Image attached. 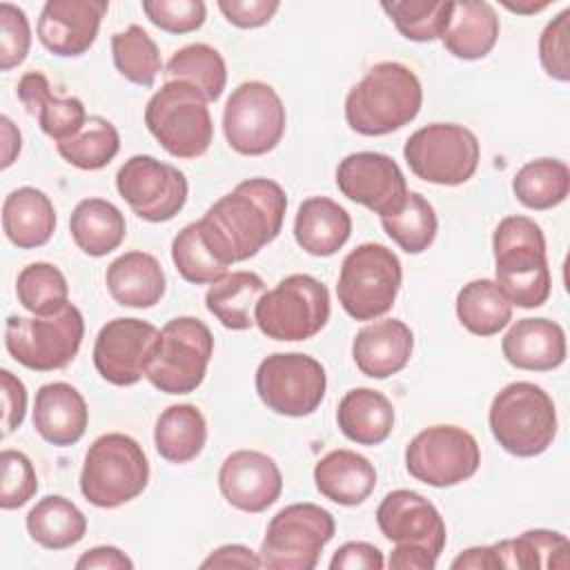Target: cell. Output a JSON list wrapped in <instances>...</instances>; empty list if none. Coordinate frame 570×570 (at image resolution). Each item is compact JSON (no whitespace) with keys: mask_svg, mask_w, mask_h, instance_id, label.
<instances>
[{"mask_svg":"<svg viewBox=\"0 0 570 570\" xmlns=\"http://www.w3.org/2000/svg\"><path fill=\"white\" fill-rule=\"evenodd\" d=\"M494 568H521V570H539V568H559L566 570L570 559V543L566 534L552 530H525L514 539H501L490 546Z\"/></svg>","mask_w":570,"mask_h":570,"instance_id":"cell-34","label":"cell"},{"mask_svg":"<svg viewBox=\"0 0 570 570\" xmlns=\"http://www.w3.org/2000/svg\"><path fill=\"white\" fill-rule=\"evenodd\" d=\"M497 443L521 459L543 454L557 436V410L550 394L530 381L508 383L488 412Z\"/></svg>","mask_w":570,"mask_h":570,"instance_id":"cell-4","label":"cell"},{"mask_svg":"<svg viewBox=\"0 0 570 570\" xmlns=\"http://www.w3.org/2000/svg\"><path fill=\"white\" fill-rule=\"evenodd\" d=\"M352 234V218L345 207L327 196H312L298 205L294 238L312 256L336 254Z\"/></svg>","mask_w":570,"mask_h":570,"instance_id":"cell-29","label":"cell"},{"mask_svg":"<svg viewBox=\"0 0 570 570\" xmlns=\"http://www.w3.org/2000/svg\"><path fill=\"white\" fill-rule=\"evenodd\" d=\"M85 318L71 303L47 316H9L4 347L13 361L33 372L67 367L82 343Z\"/></svg>","mask_w":570,"mask_h":570,"instance_id":"cell-8","label":"cell"},{"mask_svg":"<svg viewBox=\"0 0 570 570\" xmlns=\"http://www.w3.org/2000/svg\"><path fill=\"white\" fill-rule=\"evenodd\" d=\"M107 9V0H47L36 24L38 40L53 56H82L96 42Z\"/></svg>","mask_w":570,"mask_h":570,"instance_id":"cell-20","label":"cell"},{"mask_svg":"<svg viewBox=\"0 0 570 570\" xmlns=\"http://www.w3.org/2000/svg\"><path fill=\"white\" fill-rule=\"evenodd\" d=\"M16 91L27 114H31L38 120L40 129L49 138H53L56 145L73 138L89 118L80 98L53 96L47 76L40 71L22 73Z\"/></svg>","mask_w":570,"mask_h":570,"instance_id":"cell-25","label":"cell"},{"mask_svg":"<svg viewBox=\"0 0 570 570\" xmlns=\"http://www.w3.org/2000/svg\"><path fill=\"white\" fill-rule=\"evenodd\" d=\"M338 191L383 216L396 214L407 198V183L394 158L379 151L347 154L336 167Z\"/></svg>","mask_w":570,"mask_h":570,"instance_id":"cell-17","label":"cell"},{"mask_svg":"<svg viewBox=\"0 0 570 570\" xmlns=\"http://www.w3.org/2000/svg\"><path fill=\"white\" fill-rule=\"evenodd\" d=\"M499 16L490 2H452V11L441 33V42L454 58L479 60L494 49L499 40Z\"/></svg>","mask_w":570,"mask_h":570,"instance_id":"cell-27","label":"cell"},{"mask_svg":"<svg viewBox=\"0 0 570 570\" xmlns=\"http://www.w3.org/2000/svg\"><path fill=\"white\" fill-rule=\"evenodd\" d=\"M145 125L174 158H200L214 140V122L205 96L183 80H167L149 98Z\"/></svg>","mask_w":570,"mask_h":570,"instance_id":"cell-6","label":"cell"},{"mask_svg":"<svg viewBox=\"0 0 570 570\" xmlns=\"http://www.w3.org/2000/svg\"><path fill=\"white\" fill-rule=\"evenodd\" d=\"M414 334L399 318H383L365 325L352 341V358L361 374L387 379L399 374L412 356Z\"/></svg>","mask_w":570,"mask_h":570,"instance_id":"cell-22","label":"cell"},{"mask_svg":"<svg viewBox=\"0 0 570 570\" xmlns=\"http://www.w3.org/2000/svg\"><path fill=\"white\" fill-rule=\"evenodd\" d=\"M265 292V281L256 272L238 269L209 285L205 307L223 327L243 332L254 325V307Z\"/></svg>","mask_w":570,"mask_h":570,"instance_id":"cell-33","label":"cell"},{"mask_svg":"<svg viewBox=\"0 0 570 570\" xmlns=\"http://www.w3.org/2000/svg\"><path fill=\"white\" fill-rule=\"evenodd\" d=\"M336 423L350 441L358 445H379L392 434L394 407L383 392L354 387L338 401Z\"/></svg>","mask_w":570,"mask_h":570,"instance_id":"cell-31","label":"cell"},{"mask_svg":"<svg viewBox=\"0 0 570 570\" xmlns=\"http://www.w3.org/2000/svg\"><path fill=\"white\" fill-rule=\"evenodd\" d=\"M0 129H2V169H7L18 158L20 147H22V138H20L18 127L11 122L9 116L0 118Z\"/></svg>","mask_w":570,"mask_h":570,"instance_id":"cell-57","label":"cell"},{"mask_svg":"<svg viewBox=\"0 0 570 570\" xmlns=\"http://www.w3.org/2000/svg\"><path fill=\"white\" fill-rule=\"evenodd\" d=\"M200 566L203 568H263L258 552L240 543L220 546Z\"/></svg>","mask_w":570,"mask_h":570,"instance_id":"cell-53","label":"cell"},{"mask_svg":"<svg viewBox=\"0 0 570 570\" xmlns=\"http://www.w3.org/2000/svg\"><path fill=\"white\" fill-rule=\"evenodd\" d=\"M142 11L151 24L178 36L200 29L207 16L203 0H145Z\"/></svg>","mask_w":570,"mask_h":570,"instance_id":"cell-48","label":"cell"},{"mask_svg":"<svg viewBox=\"0 0 570 570\" xmlns=\"http://www.w3.org/2000/svg\"><path fill=\"white\" fill-rule=\"evenodd\" d=\"M436 559L430 550L421 546H410V543H394V550L390 552L387 566L392 570H434Z\"/></svg>","mask_w":570,"mask_h":570,"instance_id":"cell-55","label":"cell"},{"mask_svg":"<svg viewBox=\"0 0 570 570\" xmlns=\"http://www.w3.org/2000/svg\"><path fill=\"white\" fill-rule=\"evenodd\" d=\"M278 7V0H218V9L225 20L238 29H256L267 24Z\"/></svg>","mask_w":570,"mask_h":570,"instance_id":"cell-50","label":"cell"},{"mask_svg":"<svg viewBox=\"0 0 570 570\" xmlns=\"http://www.w3.org/2000/svg\"><path fill=\"white\" fill-rule=\"evenodd\" d=\"M517 200L528 209H552L570 191V169L559 158H537L525 163L512 178Z\"/></svg>","mask_w":570,"mask_h":570,"instance_id":"cell-38","label":"cell"},{"mask_svg":"<svg viewBox=\"0 0 570 570\" xmlns=\"http://www.w3.org/2000/svg\"><path fill=\"white\" fill-rule=\"evenodd\" d=\"M494 283L517 307H541L550 298L552 278L543 229L528 216H505L492 234Z\"/></svg>","mask_w":570,"mask_h":570,"instance_id":"cell-3","label":"cell"},{"mask_svg":"<svg viewBox=\"0 0 570 570\" xmlns=\"http://www.w3.org/2000/svg\"><path fill=\"white\" fill-rule=\"evenodd\" d=\"M0 387H2V436H9L16 428L22 425L27 412V387L24 383L9 370H0Z\"/></svg>","mask_w":570,"mask_h":570,"instance_id":"cell-51","label":"cell"},{"mask_svg":"<svg viewBox=\"0 0 570 570\" xmlns=\"http://www.w3.org/2000/svg\"><path fill=\"white\" fill-rule=\"evenodd\" d=\"M285 189L269 178H247L220 196L198 220L214 254L229 267L256 256L283 227Z\"/></svg>","mask_w":570,"mask_h":570,"instance_id":"cell-1","label":"cell"},{"mask_svg":"<svg viewBox=\"0 0 570 570\" xmlns=\"http://www.w3.org/2000/svg\"><path fill=\"white\" fill-rule=\"evenodd\" d=\"M539 60L550 78L559 82L570 80V9H563L541 31Z\"/></svg>","mask_w":570,"mask_h":570,"instance_id":"cell-47","label":"cell"},{"mask_svg":"<svg viewBox=\"0 0 570 570\" xmlns=\"http://www.w3.org/2000/svg\"><path fill=\"white\" fill-rule=\"evenodd\" d=\"M218 488L225 501L243 512H263L283 492V474L272 456L258 450H236L218 470Z\"/></svg>","mask_w":570,"mask_h":570,"instance_id":"cell-21","label":"cell"},{"mask_svg":"<svg viewBox=\"0 0 570 570\" xmlns=\"http://www.w3.org/2000/svg\"><path fill=\"white\" fill-rule=\"evenodd\" d=\"M401 281L399 256L381 243H363L343 258L336 296L347 316L372 321L392 309Z\"/></svg>","mask_w":570,"mask_h":570,"instance_id":"cell-9","label":"cell"},{"mask_svg":"<svg viewBox=\"0 0 570 570\" xmlns=\"http://www.w3.org/2000/svg\"><path fill=\"white\" fill-rule=\"evenodd\" d=\"M505 9H510V11H517V13H525V16H530V13H537V11H543L548 4H550V0H543V2H510V0H503L501 2Z\"/></svg>","mask_w":570,"mask_h":570,"instance_id":"cell-58","label":"cell"},{"mask_svg":"<svg viewBox=\"0 0 570 570\" xmlns=\"http://www.w3.org/2000/svg\"><path fill=\"white\" fill-rule=\"evenodd\" d=\"M316 490L338 503L358 505L376 488V470L363 454L354 450H332L314 465Z\"/></svg>","mask_w":570,"mask_h":570,"instance_id":"cell-28","label":"cell"},{"mask_svg":"<svg viewBox=\"0 0 570 570\" xmlns=\"http://www.w3.org/2000/svg\"><path fill=\"white\" fill-rule=\"evenodd\" d=\"M423 105L416 73L394 60L379 62L347 91L345 120L361 136H385L410 125Z\"/></svg>","mask_w":570,"mask_h":570,"instance_id":"cell-2","label":"cell"},{"mask_svg":"<svg viewBox=\"0 0 570 570\" xmlns=\"http://www.w3.org/2000/svg\"><path fill=\"white\" fill-rule=\"evenodd\" d=\"M330 318V292L309 274H289L254 307V323L274 341H307Z\"/></svg>","mask_w":570,"mask_h":570,"instance_id":"cell-10","label":"cell"},{"mask_svg":"<svg viewBox=\"0 0 570 570\" xmlns=\"http://www.w3.org/2000/svg\"><path fill=\"white\" fill-rule=\"evenodd\" d=\"M376 525L392 543H410L439 557L445 548L448 532L441 512L432 501L414 490H392L376 508Z\"/></svg>","mask_w":570,"mask_h":570,"instance_id":"cell-19","label":"cell"},{"mask_svg":"<svg viewBox=\"0 0 570 570\" xmlns=\"http://www.w3.org/2000/svg\"><path fill=\"white\" fill-rule=\"evenodd\" d=\"M160 330L142 318H114L94 343V367L111 385H136L145 376Z\"/></svg>","mask_w":570,"mask_h":570,"instance_id":"cell-18","label":"cell"},{"mask_svg":"<svg viewBox=\"0 0 570 570\" xmlns=\"http://www.w3.org/2000/svg\"><path fill=\"white\" fill-rule=\"evenodd\" d=\"M116 189L138 218L165 223L185 207L189 185L178 167L138 154L118 169Z\"/></svg>","mask_w":570,"mask_h":570,"instance_id":"cell-16","label":"cell"},{"mask_svg":"<svg viewBox=\"0 0 570 570\" xmlns=\"http://www.w3.org/2000/svg\"><path fill=\"white\" fill-rule=\"evenodd\" d=\"M456 316L476 336H494L512 321V303L492 278H476L456 294Z\"/></svg>","mask_w":570,"mask_h":570,"instance_id":"cell-37","label":"cell"},{"mask_svg":"<svg viewBox=\"0 0 570 570\" xmlns=\"http://www.w3.org/2000/svg\"><path fill=\"white\" fill-rule=\"evenodd\" d=\"M171 261L178 274L194 285H212L227 274V265L214 254L203 236L200 223L185 225L171 243Z\"/></svg>","mask_w":570,"mask_h":570,"instance_id":"cell-43","label":"cell"},{"mask_svg":"<svg viewBox=\"0 0 570 570\" xmlns=\"http://www.w3.org/2000/svg\"><path fill=\"white\" fill-rule=\"evenodd\" d=\"M31 47L27 13L11 2H0V69L9 71L24 62Z\"/></svg>","mask_w":570,"mask_h":570,"instance_id":"cell-49","label":"cell"},{"mask_svg":"<svg viewBox=\"0 0 570 570\" xmlns=\"http://www.w3.org/2000/svg\"><path fill=\"white\" fill-rule=\"evenodd\" d=\"M285 105L276 89L263 80L240 82L223 109L227 145L243 156L272 151L285 134Z\"/></svg>","mask_w":570,"mask_h":570,"instance_id":"cell-14","label":"cell"},{"mask_svg":"<svg viewBox=\"0 0 570 570\" xmlns=\"http://www.w3.org/2000/svg\"><path fill=\"white\" fill-rule=\"evenodd\" d=\"M69 232L78 249L100 258L120 247L127 234V223L114 203L105 198H85L71 212Z\"/></svg>","mask_w":570,"mask_h":570,"instance_id":"cell-32","label":"cell"},{"mask_svg":"<svg viewBox=\"0 0 570 570\" xmlns=\"http://www.w3.org/2000/svg\"><path fill=\"white\" fill-rule=\"evenodd\" d=\"M256 394L281 416H309L327 390L325 367L303 352H276L263 358L254 376Z\"/></svg>","mask_w":570,"mask_h":570,"instance_id":"cell-13","label":"cell"},{"mask_svg":"<svg viewBox=\"0 0 570 570\" xmlns=\"http://www.w3.org/2000/svg\"><path fill=\"white\" fill-rule=\"evenodd\" d=\"M207 441V421L191 403H176L160 412L154 428L156 452L169 463L196 459Z\"/></svg>","mask_w":570,"mask_h":570,"instance_id":"cell-35","label":"cell"},{"mask_svg":"<svg viewBox=\"0 0 570 570\" xmlns=\"http://www.w3.org/2000/svg\"><path fill=\"white\" fill-rule=\"evenodd\" d=\"M33 428L51 445L67 448L82 439L89 410L85 396L65 381L45 383L33 401Z\"/></svg>","mask_w":570,"mask_h":570,"instance_id":"cell-23","label":"cell"},{"mask_svg":"<svg viewBox=\"0 0 570 570\" xmlns=\"http://www.w3.org/2000/svg\"><path fill=\"white\" fill-rule=\"evenodd\" d=\"M0 472H2V490H0V508L16 510L24 505L38 492V476L31 459L20 450H2L0 452Z\"/></svg>","mask_w":570,"mask_h":570,"instance_id":"cell-46","label":"cell"},{"mask_svg":"<svg viewBox=\"0 0 570 570\" xmlns=\"http://www.w3.org/2000/svg\"><path fill=\"white\" fill-rule=\"evenodd\" d=\"M56 149L69 165L85 171H96L116 158L120 149V136L107 118L89 116L85 127L73 138L58 142Z\"/></svg>","mask_w":570,"mask_h":570,"instance_id":"cell-42","label":"cell"},{"mask_svg":"<svg viewBox=\"0 0 570 570\" xmlns=\"http://www.w3.org/2000/svg\"><path fill=\"white\" fill-rule=\"evenodd\" d=\"M149 483V461L136 439L122 432L98 436L80 470V492L96 508H118L138 494Z\"/></svg>","mask_w":570,"mask_h":570,"instance_id":"cell-5","label":"cell"},{"mask_svg":"<svg viewBox=\"0 0 570 570\" xmlns=\"http://www.w3.org/2000/svg\"><path fill=\"white\" fill-rule=\"evenodd\" d=\"M167 80H183L194 85L207 102L220 98L227 85V65L218 49L205 42L180 47L165 67Z\"/></svg>","mask_w":570,"mask_h":570,"instance_id":"cell-39","label":"cell"},{"mask_svg":"<svg viewBox=\"0 0 570 570\" xmlns=\"http://www.w3.org/2000/svg\"><path fill=\"white\" fill-rule=\"evenodd\" d=\"M381 225L385 234L407 254L425 252L434 243L439 229L434 207L419 191H407L403 207L396 214L383 216Z\"/></svg>","mask_w":570,"mask_h":570,"instance_id":"cell-41","label":"cell"},{"mask_svg":"<svg viewBox=\"0 0 570 570\" xmlns=\"http://www.w3.org/2000/svg\"><path fill=\"white\" fill-rule=\"evenodd\" d=\"M336 532L334 517L316 503H289L267 523L261 566L274 570H312Z\"/></svg>","mask_w":570,"mask_h":570,"instance_id":"cell-11","label":"cell"},{"mask_svg":"<svg viewBox=\"0 0 570 570\" xmlns=\"http://www.w3.org/2000/svg\"><path fill=\"white\" fill-rule=\"evenodd\" d=\"M481 463L476 439L459 425L421 430L405 448L410 476L432 488H452L468 481Z\"/></svg>","mask_w":570,"mask_h":570,"instance_id":"cell-15","label":"cell"},{"mask_svg":"<svg viewBox=\"0 0 570 570\" xmlns=\"http://www.w3.org/2000/svg\"><path fill=\"white\" fill-rule=\"evenodd\" d=\"M20 305L33 316H47L65 307L69 301V285L65 274L51 263H31L22 267L16 281Z\"/></svg>","mask_w":570,"mask_h":570,"instance_id":"cell-44","label":"cell"},{"mask_svg":"<svg viewBox=\"0 0 570 570\" xmlns=\"http://www.w3.org/2000/svg\"><path fill=\"white\" fill-rule=\"evenodd\" d=\"M4 236L20 249L49 243L56 232V209L49 196L36 187H18L2 203Z\"/></svg>","mask_w":570,"mask_h":570,"instance_id":"cell-30","label":"cell"},{"mask_svg":"<svg viewBox=\"0 0 570 570\" xmlns=\"http://www.w3.org/2000/svg\"><path fill=\"white\" fill-rule=\"evenodd\" d=\"M410 171L432 185L456 187L468 183L481 158L479 138L456 122H432L416 129L403 147Z\"/></svg>","mask_w":570,"mask_h":570,"instance_id":"cell-12","label":"cell"},{"mask_svg":"<svg viewBox=\"0 0 570 570\" xmlns=\"http://www.w3.org/2000/svg\"><path fill=\"white\" fill-rule=\"evenodd\" d=\"M381 9L390 16L399 33L414 42H432L441 38L452 2L448 0H385Z\"/></svg>","mask_w":570,"mask_h":570,"instance_id":"cell-45","label":"cell"},{"mask_svg":"<svg viewBox=\"0 0 570 570\" xmlns=\"http://www.w3.org/2000/svg\"><path fill=\"white\" fill-rule=\"evenodd\" d=\"M450 566H452L454 570H463V568H470V570H494L490 546L468 548V550H463Z\"/></svg>","mask_w":570,"mask_h":570,"instance_id":"cell-56","label":"cell"},{"mask_svg":"<svg viewBox=\"0 0 570 570\" xmlns=\"http://www.w3.org/2000/svg\"><path fill=\"white\" fill-rule=\"evenodd\" d=\"M501 352L517 370L550 372L566 361V332L550 318H519L505 332Z\"/></svg>","mask_w":570,"mask_h":570,"instance_id":"cell-24","label":"cell"},{"mask_svg":"<svg viewBox=\"0 0 570 570\" xmlns=\"http://www.w3.org/2000/svg\"><path fill=\"white\" fill-rule=\"evenodd\" d=\"M111 56L118 73L140 87H151L163 71L158 45L140 24H129L111 36Z\"/></svg>","mask_w":570,"mask_h":570,"instance_id":"cell-40","label":"cell"},{"mask_svg":"<svg viewBox=\"0 0 570 570\" xmlns=\"http://www.w3.org/2000/svg\"><path fill=\"white\" fill-rule=\"evenodd\" d=\"M131 570L134 561L114 546H96L87 550L78 561L76 570Z\"/></svg>","mask_w":570,"mask_h":570,"instance_id":"cell-54","label":"cell"},{"mask_svg":"<svg viewBox=\"0 0 570 570\" xmlns=\"http://www.w3.org/2000/svg\"><path fill=\"white\" fill-rule=\"evenodd\" d=\"M111 298L122 307H154L165 294V272L156 256L134 249L109 263L105 274Z\"/></svg>","mask_w":570,"mask_h":570,"instance_id":"cell-26","label":"cell"},{"mask_svg":"<svg viewBox=\"0 0 570 570\" xmlns=\"http://www.w3.org/2000/svg\"><path fill=\"white\" fill-rule=\"evenodd\" d=\"M24 523L29 537L47 550L71 548L87 532V517L82 510L60 494H47L40 499L27 512Z\"/></svg>","mask_w":570,"mask_h":570,"instance_id":"cell-36","label":"cell"},{"mask_svg":"<svg viewBox=\"0 0 570 570\" xmlns=\"http://www.w3.org/2000/svg\"><path fill=\"white\" fill-rule=\"evenodd\" d=\"M383 566V552L367 541L343 543L330 561V570H381Z\"/></svg>","mask_w":570,"mask_h":570,"instance_id":"cell-52","label":"cell"},{"mask_svg":"<svg viewBox=\"0 0 570 570\" xmlns=\"http://www.w3.org/2000/svg\"><path fill=\"white\" fill-rule=\"evenodd\" d=\"M212 354V330L196 316H176L160 330L145 376L165 394H189L203 383Z\"/></svg>","mask_w":570,"mask_h":570,"instance_id":"cell-7","label":"cell"}]
</instances>
